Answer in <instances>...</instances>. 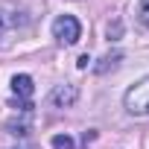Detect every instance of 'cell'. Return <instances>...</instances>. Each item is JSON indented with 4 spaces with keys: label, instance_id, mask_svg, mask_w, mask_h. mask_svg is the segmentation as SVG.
I'll return each instance as SVG.
<instances>
[{
    "label": "cell",
    "instance_id": "cell-1",
    "mask_svg": "<svg viewBox=\"0 0 149 149\" xmlns=\"http://www.w3.org/2000/svg\"><path fill=\"white\" fill-rule=\"evenodd\" d=\"M123 105L132 117H149V76H143L140 82H134L126 91Z\"/></svg>",
    "mask_w": 149,
    "mask_h": 149
},
{
    "label": "cell",
    "instance_id": "cell-2",
    "mask_svg": "<svg viewBox=\"0 0 149 149\" xmlns=\"http://www.w3.org/2000/svg\"><path fill=\"white\" fill-rule=\"evenodd\" d=\"M53 38L64 47H73L79 38H82V24L73 18V15H58L53 21Z\"/></svg>",
    "mask_w": 149,
    "mask_h": 149
},
{
    "label": "cell",
    "instance_id": "cell-3",
    "mask_svg": "<svg viewBox=\"0 0 149 149\" xmlns=\"http://www.w3.org/2000/svg\"><path fill=\"white\" fill-rule=\"evenodd\" d=\"M32 91H35V85H32V76H26V73H18V76H12V94L18 97V108L21 111H32Z\"/></svg>",
    "mask_w": 149,
    "mask_h": 149
},
{
    "label": "cell",
    "instance_id": "cell-4",
    "mask_svg": "<svg viewBox=\"0 0 149 149\" xmlns=\"http://www.w3.org/2000/svg\"><path fill=\"white\" fill-rule=\"evenodd\" d=\"M79 100V88L76 85H56L50 91V105L53 108H70Z\"/></svg>",
    "mask_w": 149,
    "mask_h": 149
},
{
    "label": "cell",
    "instance_id": "cell-5",
    "mask_svg": "<svg viewBox=\"0 0 149 149\" xmlns=\"http://www.w3.org/2000/svg\"><path fill=\"white\" fill-rule=\"evenodd\" d=\"M53 149H76V143H73L70 134H56L53 137Z\"/></svg>",
    "mask_w": 149,
    "mask_h": 149
},
{
    "label": "cell",
    "instance_id": "cell-6",
    "mask_svg": "<svg viewBox=\"0 0 149 149\" xmlns=\"http://www.w3.org/2000/svg\"><path fill=\"white\" fill-rule=\"evenodd\" d=\"M140 21L149 26V0H143V3H140Z\"/></svg>",
    "mask_w": 149,
    "mask_h": 149
},
{
    "label": "cell",
    "instance_id": "cell-7",
    "mask_svg": "<svg viewBox=\"0 0 149 149\" xmlns=\"http://www.w3.org/2000/svg\"><path fill=\"white\" fill-rule=\"evenodd\" d=\"M88 61H91V58H88V56H79V61H76V64H79V67H82V70H85V67H88Z\"/></svg>",
    "mask_w": 149,
    "mask_h": 149
},
{
    "label": "cell",
    "instance_id": "cell-8",
    "mask_svg": "<svg viewBox=\"0 0 149 149\" xmlns=\"http://www.w3.org/2000/svg\"><path fill=\"white\" fill-rule=\"evenodd\" d=\"M6 32V21H3V15H0V35Z\"/></svg>",
    "mask_w": 149,
    "mask_h": 149
}]
</instances>
